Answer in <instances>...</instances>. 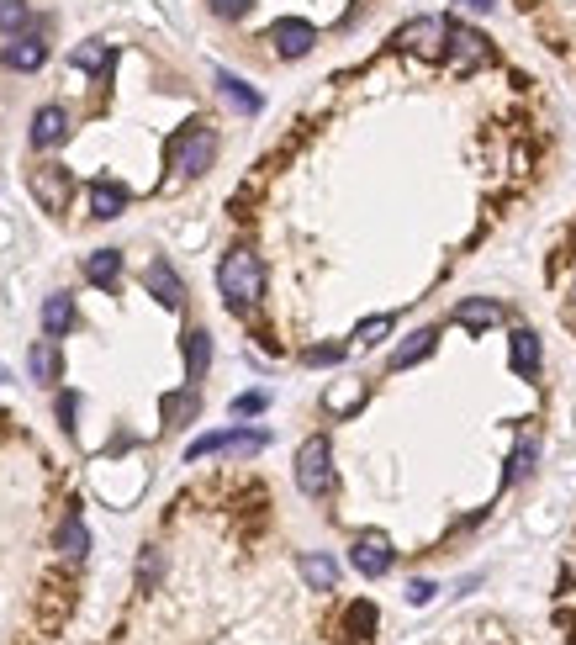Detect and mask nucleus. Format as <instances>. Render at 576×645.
<instances>
[{"instance_id": "nucleus-1", "label": "nucleus", "mask_w": 576, "mask_h": 645, "mask_svg": "<svg viewBox=\"0 0 576 645\" xmlns=\"http://www.w3.org/2000/svg\"><path fill=\"white\" fill-rule=\"evenodd\" d=\"M217 291L222 302H228V312H249L259 307V297H265V265H259V254L249 244H238L222 254L217 265Z\"/></svg>"}, {"instance_id": "nucleus-2", "label": "nucleus", "mask_w": 576, "mask_h": 645, "mask_svg": "<svg viewBox=\"0 0 576 645\" xmlns=\"http://www.w3.org/2000/svg\"><path fill=\"white\" fill-rule=\"evenodd\" d=\"M212 164H217V127L185 122L180 133L170 138V170L180 180H196V175H207Z\"/></svg>"}, {"instance_id": "nucleus-3", "label": "nucleus", "mask_w": 576, "mask_h": 645, "mask_svg": "<svg viewBox=\"0 0 576 645\" xmlns=\"http://www.w3.org/2000/svg\"><path fill=\"white\" fill-rule=\"evenodd\" d=\"M296 487L307 497H328L333 492V445L323 434H312L302 450H296Z\"/></svg>"}, {"instance_id": "nucleus-4", "label": "nucleus", "mask_w": 576, "mask_h": 645, "mask_svg": "<svg viewBox=\"0 0 576 645\" xmlns=\"http://www.w3.org/2000/svg\"><path fill=\"white\" fill-rule=\"evenodd\" d=\"M270 445L265 429H217V434H201L191 450H185V460H201V455H259Z\"/></svg>"}, {"instance_id": "nucleus-5", "label": "nucleus", "mask_w": 576, "mask_h": 645, "mask_svg": "<svg viewBox=\"0 0 576 645\" xmlns=\"http://www.w3.org/2000/svg\"><path fill=\"white\" fill-rule=\"evenodd\" d=\"M392 561H397V550H392V540H386L381 529H365L355 545H349V566L360 571V577H386V571H392Z\"/></svg>"}, {"instance_id": "nucleus-6", "label": "nucleus", "mask_w": 576, "mask_h": 645, "mask_svg": "<svg viewBox=\"0 0 576 645\" xmlns=\"http://www.w3.org/2000/svg\"><path fill=\"white\" fill-rule=\"evenodd\" d=\"M312 43H318V27L302 22V16H281V22H270V48L281 53V59H307Z\"/></svg>"}, {"instance_id": "nucleus-7", "label": "nucleus", "mask_w": 576, "mask_h": 645, "mask_svg": "<svg viewBox=\"0 0 576 645\" xmlns=\"http://www.w3.org/2000/svg\"><path fill=\"white\" fill-rule=\"evenodd\" d=\"M444 38H450V53H455V75H466V69H476V64L492 59V48H487V38H481L476 27L444 22Z\"/></svg>"}, {"instance_id": "nucleus-8", "label": "nucleus", "mask_w": 576, "mask_h": 645, "mask_svg": "<svg viewBox=\"0 0 576 645\" xmlns=\"http://www.w3.org/2000/svg\"><path fill=\"white\" fill-rule=\"evenodd\" d=\"M143 286H148V297H154L159 307H170V312L185 307V281L175 275L170 260H154V265H148V270H143Z\"/></svg>"}, {"instance_id": "nucleus-9", "label": "nucleus", "mask_w": 576, "mask_h": 645, "mask_svg": "<svg viewBox=\"0 0 576 645\" xmlns=\"http://www.w3.org/2000/svg\"><path fill=\"white\" fill-rule=\"evenodd\" d=\"M0 64L16 69V75H32V69H43L48 64V43L37 38V32H16V38L0 48Z\"/></svg>"}, {"instance_id": "nucleus-10", "label": "nucleus", "mask_w": 576, "mask_h": 645, "mask_svg": "<svg viewBox=\"0 0 576 645\" xmlns=\"http://www.w3.org/2000/svg\"><path fill=\"white\" fill-rule=\"evenodd\" d=\"M32 196L43 201L48 212H64L69 207V170H64V164H43V170H32Z\"/></svg>"}, {"instance_id": "nucleus-11", "label": "nucleus", "mask_w": 576, "mask_h": 645, "mask_svg": "<svg viewBox=\"0 0 576 645\" xmlns=\"http://www.w3.org/2000/svg\"><path fill=\"white\" fill-rule=\"evenodd\" d=\"M397 43H402L407 53H423V59H434L439 43H444V16H418V22H407V27L397 32Z\"/></svg>"}, {"instance_id": "nucleus-12", "label": "nucleus", "mask_w": 576, "mask_h": 645, "mask_svg": "<svg viewBox=\"0 0 576 645\" xmlns=\"http://www.w3.org/2000/svg\"><path fill=\"white\" fill-rule=\"evenodd\" d=\"M69 138V112L64 106H37L32 112V149H59Z\"/></svg>"}, {"instance_id": "nucleus-13", "label": "nucleus", "mask_w": 576, "mask_h": 645, "mask_svg": "<svg viewBox=\"0 0 576 645\" xmlns=\"http://www.w3.org/2000/svg\"><path fill=\"white\" fill-rule=\"evenodd\" d=\"M27 371H32V381H43V386H53L64 376V355H59V339H37L32 349H27Z\"/></svg>"}, {"instance_id": "nucleus-14", "label": "nucleus", "mask_w": 576, "mask_h": 645, "mask_svg": "<svg viewBox=\"0 0 576 645\" xmlns=\"http://www.w3.org/2000/svg\"><path fill=\"white\" fill-rule=\"evenodd\" d=\"M434 344H439V328H418V334H407L397 349H392V371H407V365H418V360H429L434 355Z\"/></svg>"}, {"instance_id": "nucleus-15", "label": "nucleus", "mask_w": 576, "mask_h": 645, "mask_svg": "<svg viewBox=\"0 0 576 645\" xmlns=\"http://www.w3.org/2000/svg\"><path fill=\"white\" fill-rule=\"evenodd\" d=\"M127 212V186H117V180H96L90 186V217H101V223H111V217Z\"/></svg>"}, {"instance_id": "nucleus-16", "label": "nucleus", "mask_w": 576, "mask_h": 645, "mask_svg": "<svg viewBox=\"0 0 576 645\" xmlns=\"http://www.w3.org/2000/svg\"><path fill=\"white\" fill-rule=\"evenodd\" d=\"M117 275H122V249H96V254H85V281H90V286L111 291V286H117Z\"/></svg>"}, {"instance_id": "nucleus-17", "label": "nucleus", "mask_w": 576, "mask_h": 645, "mask_svg": "<svg viewBox=\"0 0 576 645\" xmlns=\"http://www.w3.org/2000/svg\"><path fill=\"white\" fill-rule=\"evenodd\" d=\"M53 545H59V556H69V561H80L85 550H90V529H85V519L80 513H64V524H59V534H53Z\"/></svg>"}, {"instance_id": "nucleus-18", "label": "nucleus", "mask_w": 576, "mask_h": 645, "mask_svg": "<svg viewBox=\"0 0 576 645\" xmlns=\"http://www.w3.org/2000/svg\"><path fill=\"white\" fill-rule=\"evenodd\" d=\"M69 328H74V297H69V291H53V297L43 302V334L64 339Z\"/></svg>"}, {"instance_id": "nucleus-19", "label": "nucleus", "mask_w": 576, "mask_h": 645, "mask_svg": "<svg viewBox=\"0 0 576 645\" xmlns=\"http://www.w3.org/2000/svg\"><path fill=\"white\" fill-rule=\"evenodd\" d=\"M217 90H222V96H228V106H233V112H244V117H254L259 106H265V101H259V90H249V80L228 75V69H217Z\"/></svg>"}, {"instance_id": "nucleus-20", "label": "nucleus", "mask_w": 576, "mask_h": 645, "mask_svg": "<svg viewBox=\"0 0 576 645\" xmlns=\"http://www.w3.org/2000/svg\"><path fill=\"white\" fill-rule=\"evenodd\" d=\"M207 365H212V334L207 328H191L185 334V376H191V386L207 376Z\"/></svg>"}, {"instance_id": "nucleus-21", "label": "nucleus", "mask_w": 576, "mask_h": 645, "mask_svg": "<svg viewBox=\"0 0 576 645\" xmlns=\"http://www.w3.org/2000/svg\"><path fill=\"white\" fill-rule=\"evenodd\" d=\"M513 371L518 376L540 371V334H534V328H513Z\"/></svg>"}, {"instance_id": "nucleus-22", "label": "nucleus", "mask_w": 576, "mask_h": 645, "mask_svg": "<svg viewBox=\"0 0 576 645\" xmlns=\"http://www.w3.org/2000/svg\"><path fill=\"white\" fill-rule=\"evenodd\" d=\"M455 323L460 328H492V323H503V307L487 302V297H471V302L455 307Z\"/></svg>"}, {"instance_id": "nucleus-23", "label": "nucleus", "mask_w": 576, "mask_h": 645, "mask_svg": "<svg viewBox=\"0 0 576 645\" xmlns=\"http://www.w3.org/2000/svg\"><path fill=\"white\" fill-rule=\"evenodd\" d=\"M302 582L318 587V593H328V587L339 582V566H333V556H302Z\"/></svg>"}, {"instance_id": "nucleus-24", "label": "nucleus", "mask_w": 576, "mask_h": 645, "mask_svg": "<svg viewBox=\"0 0 576 645\" xmlns=\"http://www.w3.org/2000/svg\"><path fill=\"white\" fill-rule=\"evenodd\" d=\"M111 59H117V53H111L106 43H85V48H74V69H85V75H101V80H106Z\"/></svg>"}, {"instance_id": "nucleus-25", "label": "nucleus", "mask_w": 576, "mask_h": 645, "mask_svg": "<svg viewBox=\"0 0 576 645\" xmlns=\"http://www.w3.org/2000/svg\"><path fill=\"white\" fill-rule=\"evenodd\" d=\"M323 408H328V413H355V408H365V386H360V381L333 386V392L323 397Z\"/></svg>"}, {"instance_id": "nucleus-26", "label": "nucleus", "mask_w": 576, "mask_h": 645, "mask_svg": "<svg viewBox=\"0 0 576 645\" xmlns=\"http://www.w3.org/2000/svg\"><path fill=\"white\" fill-rule=\"evenodd\" d=\"M196 408H201L196 386H185V392H170V397H164V423H185V418H196Z\"/></svg>"}, {"instance_id": "nucleus-27", "label": "nucleus", "mask_w": 576, "mask_h": 645, "mask_svg": "<svg viewBox=\"0 0 576 645\" xmlns=\"http://www.w3.org/2000/svg\"><path fill=\"white\" fill-rule=\"evenodd\" d=\"M27 22H32V6H27V0H0V32H6V38H16Z\"/></svg>"}, {"instance_id": "nucleus-28", "label": "nucleus", "mask_w": 576, "mask_h": 645, "mask_svg": "<svg viewBox=\"0 0 576 645\" xmlns=\"http://www.w3.org/2000/svg\"><path fill=\"white\" fill-rule=\"evenodd\" d=\"M386 334H392V312H376V318H365L355 328V344H381Z\"/></svg>"}, {"instance_id": "nucleus-29", "label": "nucleus", "mask_w": 576, "mask_h": 645, "mask_svg": "<svg viewBox=\"0 0 576 645\" xmlns=\"http://www.w3.org/2000/svg\"><path fill=\"white\" fill-rule=\"evenodd\" d=\"M302 360L312 365V371H318V365H339V360H344V344H312Z\"/></svg>"}, {"instance_id": "nucleus-30", "label": "nucleus", "mask_w": 576, "mask_h": 645, "mask_svg": "<svg viewBox=\"0 0 576 645\" xmlns=\"http://www.w3.org/2000/svg\"><path fill=\"white\" fill-rule=\"evenodd\" d=\"M265 408H270V392H244V397L233 402L238 418H254V413H265Z\"/></svg>"}, {"instance_id": "nucleus-31", "label": "nucleus", "mask_w": 576, "mask_h": 645, "mask_svg": "<svg viewBox=\"0 0 576 645\" xmlns=\"http://www.w3.org/2000/svg\"><path fill=\"white\" fill-rule=\"evenodd\" d=\"M249 6H254V0H212V11H217V16H228V22L249 16Z\"/></svg>"}, {"instance_id": "nucleus-32", "label": "nucleus", "mask_w": 576, "mask_h": 645, "mask_svg": "<svg viewBox=\"0 0 576 645\" xmlns=\"http://www.w3.org/2000/svg\"><path fill=\"white\" fill-rule=\"evenodd\" d=\"M74 408H80V397L64 392V397H59V423H64V434H74Z\"/></svg>"}, {"instance_id": "nucleus-33", "label": "nucleus", "mask_w": 576, "mask_h": 645, "mask_svg": "<svg viewBox=\"0 0 576 645\" xmlns=\"http://www.w3.org/2000/svg\"><path fill=\"white\" fill-rule=\"evenodd\" d=\"M434 593H439V587H434V582H413V587H407V598H413V603H429Z\"/></svg>"}, {"instance_id": "nucleus-34", "label": "nucleus", "mask_w": 576, "mask_h": 645, "mask_svg": "<svg viewBox=\"0 0 576 645\" xmlns=\"http://www.w3.org/2000/svg\"><path fill=\"white\" fill-rule=\"evenodd\" d=\"M460 6H471V11H492V0H460Z\"/></svg>"}]
</instances>
